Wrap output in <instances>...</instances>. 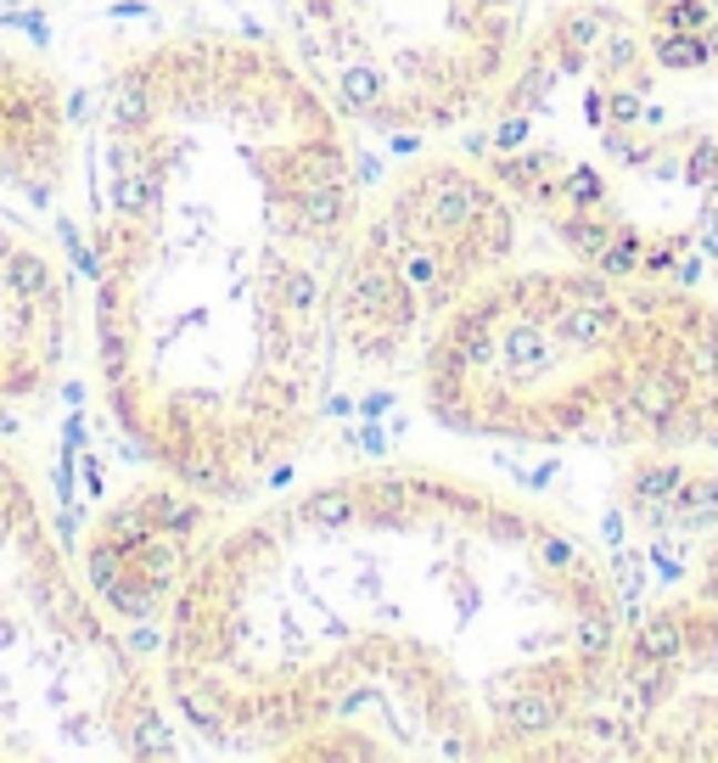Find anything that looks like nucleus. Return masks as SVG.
Instances as JSON below:
<instances>
[{
  "label": "nucleus",
  "instance_id": "f257e3e1",
  "mask_svg": "<svg viewBox=\"0 0 718 763\" xmlns=\"http://www.w3.org/2000/svg\"><path fill=\"white\" fill-rule=\"evenodd\" d=\"M628 601L556 512L449 466L304 483L174 589L168 697L293 763L595 757Z\"/></svg>",
  "mask_w": 718,
  "mask_h": 763
},
{
  "label": "nucleus",
  "instance_id": "f03ea898",
  "mask_svg": "<svg viewBox=\"0 0 718 763\" xmlns=\"http://www.w3.org/2000/svg\"><path fill=\"white\" fill-rule=\"evenodd\" d=\"M96 360L135 455L253 499L315 439L359 197L353 124L264 40L192 34L107 96Z\"/></svg>",
  "mask_w": 718,
  "mask_h": 763
},
{
  "label": "nucleus",
  "instance_id": "7ed1b4c3",
  "mask_svg": "<svg viewBox=\"0 0 718 763\" xmlns=\"http://www.w3.org/2000/svg\"><path fill=\"white\" fill-rule=\"evenodd\" d=\"M640 18L573 0L516 51L483 107L478 163L567 259L707 287L718 276V130L679 102Z\"/></svg>",
  "mask_w": 718,
  "mask_h": 763
},
{
  "label": "nucleus",
  "instance_id": "20e7f679",
  "mask_svg": "<svg viewBox=\"0 0 718 763\" xmlns=\"http://www.w3.org/2000/svg\"><path fill=\"white\" fill-rule=\"evenodd\" d=\"M455 439L533 450L718 455V298L562 265H511L416 360Z\"/></svg>",
  "mask_w": 718,
  "mask_h": 763
},
{
  "label": "nucleus",
  "instance_id": "39448f33",
  "mask_svg": "<svg viewBox=\"0 0 718 763\" xmlns=\"http://www.w3.org/2000/svg\"><path fill=\"white\" fill-rule=\"evenodd\" d=\"M522 208L478 157H421L359 208L337 281V360L388 382L438 326L516 265Z\"/></svg>",
  "mask_w": 718,
  "mask_h": 763
},
{
  "label": "nucleus",
  "instance_id": "423d86ee",
  "mask_svg": "<svg viewBox=\"0 0 718 763\" xmlns=\"http://www.w3.org/2000/svg\"><path fill=\"white\" fill-rule=\"evenodd\" d=\"M527 0H287L304 73L348 124L443 135L483 118L527 29Z\"/></svg>",
  "mask_w": 718,
  "mask_h": 763
},
{
  "label": "nucleus",
  "instance_id": "0eeeda50",
  "mask_svg": "<svg viewBox=\"0 0 718 763\" xmlns=\"http://www.w3.org/2000/svg\"><path fill=\"white\" fill-rule=\"evenodd\" d=\"M595 757L718 763V534L663 601L628 607Z\"/></svg>",
  "mask_w": 718,
  "mask_h": 763
},
{
  "label": "nucleus",
  "instance_id": "6e6552de",
  "mask_svg": "<svg viewBox=\"0 0 718 763\" xmlns=\"http://www.w3.org/2000/svg\"><path fill=\"white\" fill-rule=\"evenodd\" d=\"M7 287L23 303H57V276H51V265L40 259V252H29V247L7 252Z\"/></svg>",
  "mask_w": 718,
  "mask_h": 763
},
{
  "label": "nucleus",
  "instance_id": "1a4fd4ad",
  "mask_svg": "<svg viewBox=\"0 0 718 763\" xmlns=\"http://www.w3.org/2000/svg\"><path fill=\"white\" fill-rule=\"evenodd\" d=\"M0 505H7V512H29V494L18 488V477H12L7 461H0Z\"/></svg>",
  "mask_w": 718,
  "mask_h": 763
},
{
  "label": "nucleus",
  "instance_id": "9d476101",
  "mask_svg": "<svg viewBox=\"0 0 718 763\" xmlns=\"http://www.w3.org/2000/svg\"><path fill=\"white\" fill-rule=\"evenodd\" d=\"M12 640H18V623H12V618H0V651H7Z\"/></svg>",
  "mask_w": 718,
  "mask_h": 763
}]
</instances>
